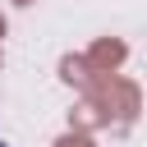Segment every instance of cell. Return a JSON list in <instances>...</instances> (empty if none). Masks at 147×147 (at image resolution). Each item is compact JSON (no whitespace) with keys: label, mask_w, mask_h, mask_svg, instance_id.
Masks as SVG:
<instances>
[{"label":"cell","mask_w":147,"mask_h":147,"mask_svg":"<svg viewBox=\"0 0 147 147\" xmlns=\"http://www.w3.org/2000/svg\"><path fill=\"white\" fill-rule=\"evenodd\" d=\"M0 147H9V142H0Z\"/></svg>","instance_id":"1"}]
</instances>
